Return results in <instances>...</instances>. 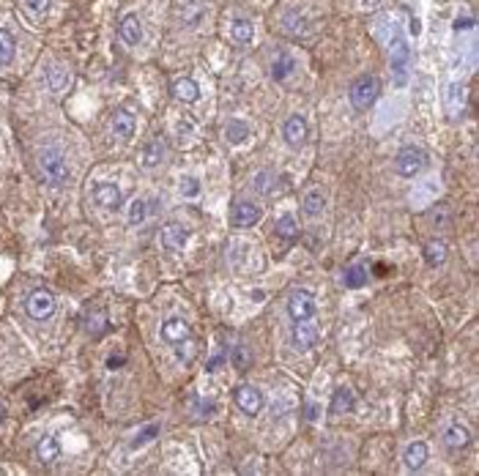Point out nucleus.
Returning <instances> with one entry per match:
<instances>
[{"instance_id":"4","label":"nucleus","mask_w":479,"mask_h":476,"mask_svg":"<svg viewBox=\"0 0 479 476\" xmlns=\"http://www.w3.org/2000/svg\"><path fill=\"white\" fill-rule=\"evenodd\" d=\"M424 167H427V157H424L422 148H416V146L400 148L398 159H395L398 175H402V178H416L419 172H424Z\"/></svg>"},{"instance_id":"20","label":"nucleus","mask_w":479,"mask_h":476,"mask_svg":"<svg viewBox=\"0 0 479 476\" xmlns=\"http://www.w3.org/2000/svg\"><path fill=\"white\" fill-rule=\"evenodd\" d=\"M164 143H162L159 137L157 140H148L146 146H143V151H140V164H143V170H157L162 161H164Z\"/></svg>"},{"instance_id":"12","label":"nucleus","mask_w":479,"mask_h":476,"mask_svg":"<svg viewBox=\"0 0 479 476\" xmlns=\"http://www.w3.org/2000/svg\"><path fill=\"white\" fill-rule=\"evenodd\" d=\"M118 36L126 47H137L143 41V22L137 14H124L121 25H118Z\"/></svg>"},{"instance_id":"3","label":"nucleus","mask_w":479,"mask_h":476,"mask_svg":"<svg viewBox=\"0 0 479 476\" xmlns=\"http://www.w3.org/2000/svg\"><path fill=\"white\" fill-rule=\"evenodd\" d=\"M55 296L47 290V288H36L30 296H28V301H25V313L30 320H39V323H44V320H50V317L55 315Z\"/></svg>"},{"instance_id":"29","label":"nucleus","mask_w":479,"mask_h":476,"mask_svg":"<svg viewBox=\"0 0 479 476\" xmlns=\"http://www.w3.org/2000/svg\"><path fill=\"white\" fill-rule=\"evenodd\" d=\"M282 30L291 33V36H302L307 30V22H304V17L299 11H285L282 14Z\"/></svg>"},{"instance_id":"5","label":"nucleus","mask_w":479,"mask_h":476,"mask_svg":"<svg viewBox=\"0 0 479 476\" xmlns=\"http://www.w3.org/2000/svg\"><path fill=\"white\" fill-rule=\"evenodd\" d=\"M90 197H93V203H96L101 211H118V208L124 206V192H121V186H118V184H110V181L93 184Z\"/></svg>"},{"instance_id":"37","label":"nucleus","mask_w":479,"mask_h":476,"mask_svg":"<svg viewBox=\"0 0 479 476\" xmlns=\"http://www.w3.org/2000/svg\"><path fill=\"white\" fill-rule=\"evenodd\" d=\"M178 17H181L184 25H197V22L203 19V8H200V6H189V8L178 11Z\"/></svg>"},{"instance_id":"7","label":"nucleus","mask_w":479,"mask_h":476,"mask_svg":"<svg viewBox=\"0 0 479 476\" xmlns=\"http://www.w3.org/2000/svg\"><path fill=\"white\" fill-rule=\"evenodd\" d=\"M233 402L239 405V410L241 413H246V416H257V413L263 410V395H260L255 386H249V384L236 386V392H233Z\"/></svg>"},{"instance_id":"9","label":"nucleus","mask_w":479,"mask_h":476,"mask_svg":"<svg viewBox=\"0 0 479 476\" xmlns=\"http://www.w3.org/2000/svg\"><path fill=\"white\" fill-rule=\"evenodd\" d=\"M159 241L167 252H181V249L186 246V241H189V230H186L181 222H164V228H162V233H159Z\"/></svg>"},{"instance_id":"36","label":"nucleus","mask_w":479,"mask_h":476,"mask_svg":"<svg viewBox=\"0 0 479 476\" xmlns=\"http://www.w3.org/2000/svg\"><path fill=\"white\" fill-rule=\"evenodd\" d=\"M22 6H25L28 14L36 17V19L47 17V11H50V0H22Z\"/></svg>"},{"instance_id":"27","label":"nucleus","mask_w":479,"mask_h":476,"mask_svg":"<svg viewBox=\"0 0 479 476\" xmlns=\"http://www.w3.org/2000/svg\"><path fill=\"white\" fill-rule=\"evenodd\" d=\"M225 137H228V143L241 146V143L249 140V126H246L244 121H239V118H233V121L225 123Z\"/></svg>"},{"instance_id":"19","label":"nucleus","mask_w":479,"mask_h":476,"mask_svg":"<svg viewBox=\"0 0 479 476\" xmlns=\"http://www.w3.org/2000/svg\"><path fill=\"white\" fill-rule=\"evenodd\" d=\"M33 455H36V460L41 463V466H52L58 457H61V444H58V438H52V435H44L39 444H36V449H33Z\"/></svg>"},{"instance_id":"40","label":"nucleus","mask_w":479,"mask_h":476,"mask_svg":"<svg viewBox=\"0 0 479 476\" xmlns=\"http://www.w3.org/2000/svg\"><path fill=\"white\" fill-rule=\"evenodd\" d=\"M460 101H463V88H460L458 82H452V85H449V90H447V104L452 107V112L460 107Z\"/></svg>"},{"instance_id":"6","label":"nucleus","mask_w":479,"mask_h":476,"mask_svg":"<svg viewBox=\"0 0 479 476\" xmlns=\"http://www.w3.org/2000/svg\"><path fill=\"white\" fill-rule=\"evenodd\" d=\"M288 315L291 320H313L315 317V299L307 290H293L288 296Z\"/></svg>"},{"instance_id":"26","label":"nucleus","mask_w":479,"mask_h":476,"mask_svg":"<svg viewBox=\"0 0 479 476\" xmlns=\"http://www.w3.org/2000/svg\"><path fill=\"white\" fill-rule=\"evenodd\" d=\"M447 244L444 241H438V238H433V241H427L424 244V260L430 263V266H441V263H447Z\"/></svg>"},{"instance_id":"16","label":"nucleus","mask_w":479,"mask_h":476,"mask_svg":"<svg viewBox=\"0 0 479 476\" xmlns=\"http://www.w3.org/2000/svg\"><path fill=\"white\" fill-rule=\"evenodd\" d=\"M444 444H447L452 452L466 449V446L471 444V433H469V427L460 424V422H452V424L444 430Z\"/></svg>"},{"instance_id":"35","label":"nucleus","mask_w":479,"mask_h":476,"mask_svg":"<svg viewBox=\"0 0 479 476\" xmlns=\"http://www.w3.org/2000/svg\"><path fill=\"white\" fill-rule=\"evenodd\" d=\"M181 195L189 197V200H195V197L200 195V181H197L195 175H184V178H181Z\"/></svg>"},{"instance_id":"33","label":"nucleus","mask_w":479,"mask_h":476,"mask_svg":"<svg viewBox=\"0 0 479 476\" xmlns=\"http://www.w3.org/2000/svg\"><path fill=\"white\" fill-rule=\"evenodd\" d=\"M345 285L348 288H362V285H367V268L364 266H351L348 271H345Z\"/></svg>"},{"instance_id":"21","label":"nucleus","mask_w":479,"mask_h":476,"mask_svg":"<svg viewBox=\"0 0 479 476\" xmlns=\"http://www.w3.org/2000/svg\"><path fill=\"white\" fill-rule=\"evenodd\" d=\"M356 408V395H353V389H348V386H340L334 397H331V402H329V410L334 413V416H345V413H351Z\"/></svg>"},{"instance_id":"1","label":"nucleus","mask_w":479,"mask_h":476,"mask_svg":"<svg viewBox=\"0 0 479 476\" xmlns=\"http://www.w3.org/2000/svg\"><path fill=\"white\" fill-rule=\"evenodd\" d=\"M36 164H39V172L44 178V184H50V186H61L72 175L66 151L58 143H44L39 148V154H36Z\"/></svg>"},{"instance_id":"31","label":"nucleus","mask_w":479,"mask_h":476,"mask_svg":"<svg viewBox=\"0 0 479 476\" xmlns=\"http://www.w3.org/2000/svg\"><path fill=\"white\" fill-rule=\"evenodd\" d=\"M302 208H304V214H307V217H318L320 211L326 208V197L320 195L318 189H313V192H307V197H304Z\"/></svg>"},{"instance_id":"38","label":"nucleus","mask_w":479,"mask_h":476,"mask_svg":"<svg viewBox=\"0 0 479 476\" xmlns=\"http://www.w3.org/2000/svg\"><path fill=\"white\" fill-rule=\"evenodd\" d=\"M189 339H192V337H189ZM189 339H184V342H178V345H175V348H178V350H175V356H178V361H184V364H186V361H192L195 348H197V345H195V342H189Z\"/></svg>"},{"instance_id":"15","label":"nucleus","mask_w":479,"mask_h":476,"mask_svg":"<svg viewBox=\"0 0 479 476\" xmlns=\"http://www.w3.org/2000/svg\"><path fill=\"white\" fill-rule=\"evenodd\" d=\"M257 219H260V208L255 203L241 200V203L233 206V214H231L233 228H252V225H257Z\"/></svg>"},{"instance_id":"28","label":"nucleus","mask_w":479,"mask_h":476,"mask_svg":"<svg viewBox=\"0 0 479 476\" xmlns=\"http://www.w3.org/2000/svg\"><path fill=\"white\" fill-rule=\"evenodd\" d=\"M291 75H293V58L285 55V52H280L274 58V63H271V77L277 79V82H285Z\"/></svg>"},{"instance_id":"39","label":"nucleus","mask_w":479,"mask_h":476,"mask_svg":"<svg viewBox=\"0 0 479 476\" xmlns=\"http://www.w3.org/2000/svg\"><path fill=\"white\" fill-rule=\"evenodd\" d=\"M157 433H159V424H148V427H146V430H143V433H140V435L132 441V449H140L143 444L154 441V438H157Z\"/></svg>"},{"instance_id":"23","label":"nucleus","mask_w":479,"mask_h":476,"mask_svg":"<svg viewBox=\"0 0 479 476\" xmlns=\"http://www.w3.org/2000/svg\"><path fill=\"white\" fill-rule=\"evenodd\" d=\"M154 208H157V203H151V200H143V197H140V200H132V206H129V214H126V217H129V225H132V228L143 225V222L148 219V214H151Z\"/></svg>"},{"instance_id":"24","label":"nucleus","mask_w":479,"mask_h":476,"mask_svg":"<svg viewBox=\"0 0 479 476\" xmlns=\"http://www.w3.org/2000/svg\"><path fill=\"white\" fill-rule=\"evenodd\" d=\"M252 36H255V28H252L249 19H244V17L233 19V25H231V39H233V44L244 47V44L252 41Z\"/></svg>"},{"instance_id":"18","label":"nucleus","mask_w":479,"mask_h":476,"mask_svg":"<svg viewBox=\"0 0 479 476\" xmlns=\"http://www.w3.org/2000/svg\"><path fill=\"white\" fill-rule=\"evenodd\" d=\"M44 79H47V88H50L52 93H61V90L69 88L72 75H69V69H66L63 63H50V66L44 69Z\"/></svg>"},{"instance_id":"30","label":"nucleus","mask_w":479,"mask_h":476,"mask_svg":"<svg viewBox=\"0 0 479 476\" xmlns=\"http://www.w3.org/2000/svg\"><path fill=\"white\" fill-rule=\"evenodd\" d=\"M277 236L285 238V241H293V238H299V225H296V219L291 217V214H282L280 219H277Z\"/></svg>"},{"instance_id":"14","label":"nucleus","mask_w":479,"mask_h":476,"mask_svg":"<svg viewBox=\"0 0 479 476\" xmlns=\"http://www.w3.org/2000/svg\"><path fill=\"white\" fill-rule=\"evenodd\" d=\"M389 55H392V69L398 72V77H405V69H408V44L405 39L400 36V30H395V36L389 39Z\"/></svg>"},{"instance_id":"13","label":"nucleus","mask_w":479,"mask_h":476,"mask_svg":"<svg viewBox=\"0 0 479 476\" xmlns=\"http://www.w3.org/2000/svg\"><path fill=\"white\" fill-rule=\"evenodd\" d=\"M315 342H318L315 320H296V326H293V345L302 348V350H310V348H315Z\"/></svg>"},{"instance_id":"42","label":"nucleus","mask_w":479,"mask_h":476,"mask_svg":"<svg viewBox=\"0 0 479 476\" xmlns=\"http://www.w3.org/2000/svg\"><path fill=\"white\" fill-rule=\"evenodd\" d=\"M225 364V350H217L214 356H211V361H208V373H214L217 367H222Z\"/></svg>"},{"instance_id":"32","label":"nucleus","mask_w":479,"mask_h":476,"mask_svg":"<svg viewBox=\"0 0 479 476\" xmlns=\"http://www.w3.org/2000/svg\"><path fill=\"white\" fill-rule=\"evenodd\" d=\"M110 323H107V317H104V313L101 310H93L90 315L85 317V331H90L93 337H99L104 328H107Z\"/></svg>"},{"instance_id":"41","label":"nucleus","mask_w":479,"mask_h":476,"mask_svg":"<svg viewBox=\"0 0 479 476\" xmlns=\"http://www.w3.org/2000/svg\"><path fill=\"white\" fill-rule=\"evenodd\" d=\"M233 364L239 367V370H244V367H249V353H246V348H236L233 350Z\"/></svg>"},{"instance_id":"22","label":"nucleus","mask_w":479,"mask_h":476,"mask_svg":"<svg viewBox=\"0 0 479 476\" xmlns=\"http://www.w3.org/2000/svg\"><path fill=\"white\" fill-rule=\"evenodd\" d=\"M170 88H173V96H175L178 101H184V104H195V101L200 99V85L189 77L175 79Z\"/></svg>"},{"instance_id":"25","label":"nucleus","mask_w":479,"mask_h":476,"mask_svg":"<svg viewBox=\"0 0 479 476\" xmlns=\"http://www.w3.org/2000/svg\"><path fill=\"white\" fill-rule=\"evenodd\" d=\"M14 58H17V41L8 30H0V69L11 66Z\"/></svg>"},{"instance_id":"8","label":"nucleus","mask_w":479,"mask_h":476,"mask_svg":"<svg viewBox=\"0 0 479 476\" xmlns=\"http://www.w3.org/2000/svg\"><path fill=\"white\" fill-rule=\"evenodd\" d=\"M310 137V126L302 115H291L285 123H282V140L291 146V148H302Z\"/></svg>"},{"instance_id":"43","label":"nucleus","mask_w":479,"mask_h":476,"mask_svg":"<svg viewBox=\"0 0 479 476\" xmlns=\"http://www.w3.org/2000/svg\"><path fill=\"white\" fill-rule=\"evenodd\" d=\"M307 413H310V416H307L310 422H318V419H320V416H318V413H320V408H318V405H315V402H310V405H307Z\"/></svg>"},{"instance_id":"34","label":"nucleus","mask_w":479,"mask_h":476,"mask_svg":"<svg viewBox=\"0 0 479 476\" xmlns=\"http://www.w3.org/2000/svg\"><path fill=\"white\" fill-rule=\"evenodd\" d=\"M252 186H255V192H257V195H263V197H266V195L274 189V175H271L268 170H260V172L255 175V181H252Z\"/></svg>"},{"instance_id":"46","label":"nucleus","mask_w":479,"mask_h":476,"mask_svg":"<svg viewBox=\"0 0 479 476\" xmlns=\"http://www.w3.org/2000/svg\"><path fill=\"white\" fill-rule=\"evenodd\" d=\"M0 419H3V405H0Z\"/></svg>"},{"instance_id":"2","label":"nucleus","mask_w":479,"mask_h":476,"mask_svg":"<svg viewBox=\"0 0 479 476\" xmlns=\"http://www.w3.org/2000/svg\"><path fill=\"white\" fill-rule=\"evenodd\" d=\"M378 93H381V82H378V77H373V75L356 77L351 82V88H348V99H351L353 110H367V107H373V101L378 99Z\"/></svg>"},{"instance_id":"10","label":"nucleus","mask_w":479,"mask_h":476,"mask_svg":"<svg viewBox=\"0 0 479 476\" xmlns=\"http://www.w3.org/2000/svg\"><path fill=\"white\" fill-rule=\"evenodd\" d=\"M110 129L118 140H132L135 137V129H137V118L132 110H115L113 118H110Z\"/></svg>"},{"instance_id":"11","label":"nucleus","mask_w":479,"mask_h":476,"mask_svg":"<svg viewBox=\"0 0 479 476\" xmlns=\"http://www.w3.org/2000/svg\"><path fill=\"white\" fill-rule=\"evenodd\" d=\"M159 334L167 345H178V342H184V339L192 337V328H189V323L184 317H167L162 323Z\"/></svg>"},{"instance_id":"17","label":"nucleus","mask_w":479,"mask_h":476,"mask_svg":"<svg viewBox=\"0 0 479 476\" xmlns=\"http://www.w3.org/2000/svg\"><path fill=\"white\" fill-rule=\"evenodd\" d=\"M427 455H430V452H427V444H424V441H413V444L405 446L402 463H405L408 471H422L424 463H427Z\"/></svg>"},{"instance_id":"44","label":"nucleus","mask_w":479,"mask_h":476,"mask_svg":"<svg viewBox=\"0 0 479 476\" xmlns=\"http://www.w3.org/2000/svg\"><path fill=\"white\" fill-rule=\"evenodd\" d=\"M107 364H110V367H118V364H124V359H121V356H118V359H110V361H107Z\"/></svg>"},{"instance_id":"45","label":"nucleus","mask_w":479,"mask_h":476,"mask_svg":"<svg viewBox=\"0 0 479 476\" xmlns=\"http://www.w3.org/2000/svg\"><path fill=\"white\" fill-rule=\"evenodd\" d=\"M375 3H378V0H364V6H375Z\"/></svg>"}]
</instances>
